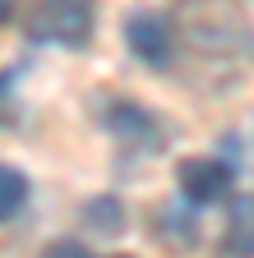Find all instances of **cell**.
Instances as JSON below:
<instances>
[{"mask_svg": "<svg viewBox=\"0 0 254 258\" xmlns=\"http://www.w3.org/2000/svg\"><path fill=\"white\" fill-rule=\"evenodd\" d=\"M171 32H180V37L204 51V55H231L245 46V10L240 0H176L171 14H167Z\"/></svg>", "mask_w": 254, "mask_h": 258, "instance_id": "1", "label": "cell"}, {"mask_svg": "<svg viewBox=\"0 0 254 258\" xmlns=\"http://www.w3.org/2000/svg\"><path fill=\"white\" fill-rule=\"evenodd\" d=\"M97 28V0H33L23 14V32L51 46H88Z\"/></svg>", "mask_w": 254, "mask_h": 258, "instance_id": "2", "label": "cell"}, {"mask_svg": "<svg viewBox=\"0 0 254 258\" xmlns=\"http://www.w3.org/2000/svg\"><path fill=\"white\" fill-rule=\"evenodd\" d=\"M125 46H130L148 70H171L176 32H171L167 14H157V10H130V14H125Z\"/></svg>", "mask_w": 254, "mask_h": 258, "instance_id": "3", "label": "cell"}, {"mask_svg": "<svg viewBox=\"0 0 254 258\" xmlns=\"http://www.w3.org/2000/svg\"><path fill=\"white\" fill-rule=\"evenodd\" d=\"M176 184L185 194V203L194 208H208V203H222L236 184V171L217 157H185L176 161Z\"/></svg>", "mask_w": 254, "mask_h": 258, "instance_id": "4", "label": "cell"}, {"mask_svg": "<svg viewBox=\"0 0 254 258\" xmlns=\"http://www.w3.org/2000/svg\"><path fill=\"white\" fill-rule=\"evenodd\" d=\"M107 129L116 139H125V143H139V148H157V134H162V124H157L139 102H116L107 111Z\"/></svg>", "mask_w": 254, "mask_h": 258, "instance_id": "5", "label": "cell"}, {"mask_svg": "<svg viewBox=\"0 0 254 258\" xmlns=\"http://www.w3.org/2000/svg\"><path fill=\"white\" fill-rule=\"evenodd\" d=\"M83 226H88V231H97V235H107V240H116L125 231V208H120V199H111V194L88 199L83 203Z\"/></svg>", "mask_w": 254, "mask_h": 258, "instance_id": "6", "label": "cell"}, {"mask_svg": "<svg viewBox=\"0 0 254 258\" xmlns=\"http://www.w3.org/2000/svg\"><path fill=\"white\" fill-rule=\"evenodd\" d=\"M28 194H33L28 175H23L19 166H5V161H0V221L19 217V212H23V203H28Z\"/></svg>", "mask_w": 254, "mask_h": 258, "instance_id": "7", "label": "cell"}, {"mask_svg": "<svg viewBox=\"0 0 254 258\" xmlns=\"http://www.w3.org/2000/svg\"><path fill=\"white\" fill-rule=\"evenodd\" d=\"M249 194H240V199L231 203V221H227V253H249L254 240H249Z\"/></svg>", "mask_w": 254, "mask_h": 258, "instance_id": "8", "label": "cell"}, {"mask_svg": "<svg viewBox=\"0 0 254 258\" xmlns=\"http://www.w3.org/2000/svg\"><path fill=\"white\" fill-rule=\"evenodd\" d=\"M194 212H199V208H194ZM194 212H185L180 203H171V208H162L157 217H162V226H167L180 244H189V240H199V217H194Z\"/></svg>", "mask_w": 254, "mask_h": 258, "instance_id": "9", "label": "cell"}, {"mask_svg": "<svg viewBox=\"0 0 254 258\" xmlns=\"http://www.w3.org/2000/svg\"><path fill=\"white\" fill-rule=\"evenodd\" d=\"M46 253H56V258H83V253H88V244H79V240H51V244H46Z\"/></svg>", "mask_w": 254, "mask_h": 258, "instance_id": "10", "label": "cell"}, {"mask_svg": "<svg viewBox=\"0 0 254 258\" xmlns=\"http://www.w3.org/2000/svg\"><path fill=\"white\" fill-rule=\"evenodd\" d=\"M14 19V0H0V23H10Z\"/></svg>", "mask_w": 254, "mask_h": 258, "instance_id": "11", "label": "cell"}]
</instances>
